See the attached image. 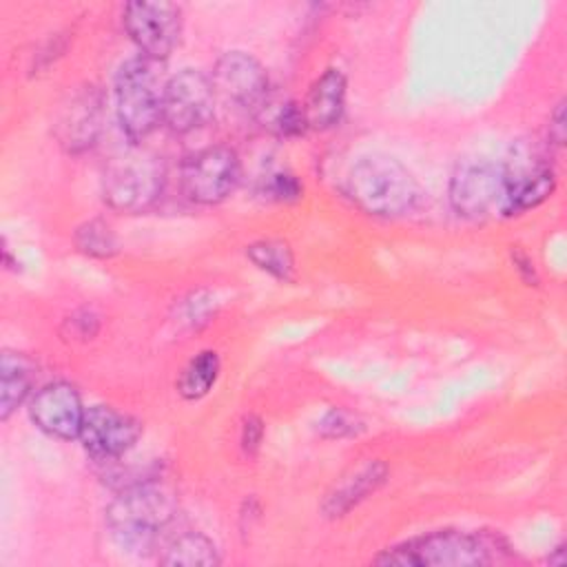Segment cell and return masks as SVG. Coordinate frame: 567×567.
<instances>
[{"mask_svg": "<svg viewBox=\"0 0 567 567\" xmlns=\"http://www.w3.org/2000/svg\"><path fill=\"white\" fill-rule=\"evenodd\" d=\"M177 496L159 476L122 487L106 507V525L115 545L128 554H151L159 534L177 516Z\"/></svg>", "mask_w": 567, "mask_h": 567, "instance_id": "obj_1", "label": "cell"}, {"mask_svg": "<svg viewBox=\"0 0 567 567\" xmlns=\"http://www.w3.org/2000/svg\"><path fill=\"white\" fill-rule=\"evenodd\" d=\"M346 195L368 215L401 217L412 213L425 193L399 159L385 153H370L348 171Z\"/></svg>", "mask_w": 567, "mask_h": 567, "instance_id": "obj_2", "label": "cell"}, {"mask_svg": "<svg viewBox=\"0 0 567 567\" xmlns=\"http://www.w3.org/2000/svg\"><path fill=\"white\" fill-rule=\"evenodd\" d=\"M494 549H505L498 534L489 532H463V529H439L410 538L392 549H385L374 558L377 565H401V567H470L487 565L496 560Z\"/></svg>", "mask_w": 567, "mask_h": 567, "instance_id": "obj_3", "label": "cell"}, {"mask_svg": "<svg viewBox=\"0 0 567 567\" xmlns=\"http://www.w3.org/2000/svg\"><path fill=\"white\" fill-rule=\"evenodd\" d=\"M164 86L162 71L151 58L137 55L117 69L113 84L115 113L124 135L133 144L146 140L162 122Z\"/></svg>", "mask_w": 567, "mask_h": 567, "instance_id": "obj_4", "label": "cell"}, {"mask_svg": "<svg viewBox=\"0 0 567 567\" xmlns=\"http://www.w3.org/2000/svg\"><path fill=\"white\" fill-rule=\"evenodd\" d=\"M166 173L157 155L128 148L113 157L102 175V199L120 213H144L164 190Z\"/></svg>", "mask_w": 567, "mask_h": 567, "instance_id": "obj_5", "label": "cell"}, {"mask_svg": "<svg viewBox=\"0 0 567 567\" xmlns=\"http://www.w3.org/2000/svg\"><path fill=\"white\" fill-rule=\"evenodd\" d=\"M505 195L501 215L514 217L540 206L556 188V173L545 151L536 144L523 142L514 148V155L503 164Z\"/></svg>", "mask_w": 567, "mask_h": 567, "instance_id": "obj_6", "label": "cell"}, {"mask_svg": "<svg viewBox=\"0 0 567 567\" xmlns=\"http://www.w3.org/2000/svg\"><path fill=\"white\" fill-rule=\"evenodd\" d=\"M241 179V162L226 144L206 146L193 153L182 166L184 195L202 206H215L230 197Z\"/></svg>", "mask_w": 567, "mask_h": 567, "instance_id": "obj_7", "label": "cell"}, {"mask_svg": "<svg viewBox=\"0 0 567 567\" xmlns=\"http://www.w3.org/2000/svg\"><path fill=\"white\" fill-rule=\"evenodd\" d=\"M122 24L144 58L166 60L182 38V9L175 2L135 0L124 4Z\"/></svg>", "mask_w": 567, "mask_h": 567, "instance_id": "obj_8", "label": "cell"}, {"mask_svg": "<svg viewBox=\"0 0 567 567\" xmlns=\"http://www.w3.org/2000/svg\"><path fill=\"white\" fill-rule=\"evenodd\" d=\"M505 195L503 164L487 159H467L456 166L447 186L452 210L465 219H483L492 210L501 213Z\"/></svg>", "mask_w": 567, "mask_h": 567, "instance_id": "obj_9", "label": "cell"}, {"mask_svg": "<svg viewBox=\"0 0 567 567\" xmlns=\"http://www.w3.org/2000/svg\"><path fill=\"white\" fill-rule=\"evenodd\" d=\"M215 109V89L210 75L199 69H182L166 80L162 100V122L173 133H193L202 128Z\"/></svg>", "mask_w": 567, "mask_h": 567, "instance_id": "obj_10", "label": "cell"}, {"mask_svg": "<svg viewBox=\"0 0 567 567\" xmlns=\"http://www.w3.org/2000/svg\"><path fill=\"white\" fill-rule=\"evenodd\" d=\"M213 89L235 106L259 115L270 102V80L257 58L246 51H226L213 66Z\"/></svg>", "mask_w": 567, "mask_h": 567, "instance_id": "obj_11", "label": "cell"}, {"mask_svg": "<svg viewBox=\"0 0 567 567\" xmlns=\"http://www.w3.org/2000/svg\"><path fill=\"white\" fill-rule=\"evenodd\" d=\"M102 122H104L102 93L95 86L84 84L73 89L60 104L53 133L58 144L66 153L78 155L89 151L97 142L102 133Z\"/></svg>", "mask_w": 567, "mask_h": 567, "instance_id": "obj_12", "label": "cell"}, {"mask_svg": "<svg viewBox=\"0 0 567 567\" xmlns=\"http://www.w3.org/2000/svg\"><path fill=\"white\" fill-rule=\"evenodd\" d=\"M142 436V423L133 414L111 405H91L84 412L80 443L97 461H115L124 456Z\"/></svg>", "mask_w": 567, "mask_h": 567, "instance_id": "obj_13", "label": "cell"}, {"mask_svg": "<svg viewBox=\"0 0 567 567\" xmlns=\"http://www.w3.org/2000/svg\"><path fill=\"white\" fill-rule=\"evenodd\" d=\"M80 392L69 381H51L42 385L29 401V419L49 436L73 441L80 436L84 421Z\"/></svg>", "mask_w": 567, "mask_h": 567, "instance_id": "obj_14", "label": "cell"}, {"mask_svg": "<svg viewBox=\"0 0 567 567\" xmlns=\"http://www.w3.org/2000/svg\"><path fill=\"white\" fill-rule=\"evenodd\" d=\"M346 89L348 80L341 69H326L308 89L301 104L306 126L312 131H328L337 126L346 111Z\"/></svg>", "mask_w": 567, "mask_h": 567, "instance_id": "obj_15", "label": "cell"}, {"mask_svg": "<svg viewBox=\"0 0 567 567\" xmlns=\"http://www.w3.org/2000/svg\"><path fill=\"white\" fill-rule=\"evenodd\" d=\"M388 476V467L383 461H365L359 467H352L346 476H341L332 489L326 494L321 503V512L328 518H341L370 494H374Z\"/></svg>", "mask_w": 567, "mask_h": 567, "instance_id": "obj_16", "label": "cell"}, {"mask_svg": "<svg viewBox=\"0 0 567 567\" xmlns=\"http://www.w3.org/2000/svg\"><path fill=\"white\" fill-rule=\"evenodd\" d=\"M0 419L7 421L33 392L38 363L16 350H4L0 359Z\"/></svg>", "mask_w": 567, "mask_h": 567, "instance_id": "obj_17", "label": "cell"}, {"mask_svg": "<svg viewBox=\"0 0 567 567\" xmlns=\"http://www.w3.org/2000/svg\"><path fill=\"white\" fill-rule=\"evenodd\" d=\"M217 545L202 532H184L164 545L159 556L168 567H215L219 565Z\"/></svg>", "mask_w": 567, "mask_h": 567, "instance_id": "obj_18", "label": "cell"}, {"mask_svg": "<svg viewBox=\"0 0 567 567\" xmlns=\"http://www.w3.org/2000/svg\"><path fill=\"white\" fill-rule=\"evenodd\" d=\"M246 257L264 272L279 281H292L295 279V255L286 239L268 237L257 239L246 246Z\"/></svg>", "mask_w": 567, "mask_h": 567, "instance_id": "obj_19", "label": "cell"}, {"mask_svg": "<svg viewBox=\"0 0 567 567\" xmlns=\"http://www.w3.org/2000/svg\"><path fill=\"white\" fill-rule=\"evenodd\" d=\"M219 368L221 363L215 350H202L199 354H195L177 379L179 396L186 401H197L206 396L219 377Z\"/></svg>", "mask_w": 567, "mask_h": 567, "instance_id": "obj_20", "label": "cell"}, {"mask_svg": "<svg viewBox=\"0 0 567 567\" xmlns=\"http://www.w3.org/2000/svg\"><path fill=\"white\" fill-rule=\"evenodd\" d=\"M73 244L82 255L95 257V259H111L113 255L120 252L117 235L104 219H97V217L86 219L75 228Z\"/></svg>", "mask_w": 567, "mask_h": 567, "instance_id": "obj_21", "label": "cell"}, {"mask_svg": "<svg viewBox=\"0 0 567 567\" xmlns=\"http://www.w3.org/2000/svg\"><path fill=\"white\" fill-rule=\"evenodd\" d=\"M259 115H266V124L279 137H299L308 128L303 113H301V104H297V102H281L272 111L266 106Z\"/></svg>", "mask_w": 567, "mask_h": 567, "instance_id": "obj_22", "label": "cell"}, {"mask_svg": "<svg viewBox=\"0 0 567 567\" xmlns=\"http://www.w3.org/2000/svg\"><path fill=\"white\" fill-rule=\"evenodd\" d=\"M261 195L270 202L292 204L303 197V184L290 171H272L261 179Z\"/></svg>", "mask_w": 567, "mask_h": 567, "instance_id": "obj_23", "label": "cell"}, {"mask_svg": "<svg viewBox=\"0 0 567 567\" xmlns=\"http://www.w3.org/2000/svg\"><path fill=\"white\" fill-rule=\"evenodd\" d=\"M363 430V423L350 414L343 408H330L321 421L317 423V432L323 439H346V436H357Z\"/></svg>", "mask_w": 567, "mask_h": 567, "instance_id": "obj_24", "label": "cell"}, {"mask_svg": "<svg viewBox=\"0 0 567 567\" xmlns=\"http://www.w3.org/2000/svg\"><path fill=\"white\" fill-rule=\"evenodd\" d=\"M97 330H100V317L89 308H80L71 312L62 323V334L73 341H89L97 334Z\"/></svg>", "mask_w": 567, "mask_h": 567, "instance_id": "obj_25", "label": "cell"}, {"mask_svg": "<svg viewBox=\"0 0 567 567\" xmlns=\"http://www.w3.org/2000/svg\"><path fill=\"white\" fill-rule=\"evenodd\" d=\"M261 439H264V423H261V419L255 416V414L246 416L244 423H241V436H239L241 450L252 456L259 450Z\"/></svg>", "mask_w": 567, "mask_h": 567, "instance_id": "obj_26", "label": "cell"}, {"mask_svg": "<svg viewBox=\"0 0 567 567\" xmlns=\"http://www.w3.org/2000/svg\"><path fill=\"white\" fill-rule=\"evenodd\" d=\"M547 137H549V144H554V146L565 144V102L563 100L556 104L554 113L549 115Z\"/></svg>", "mask_w": 567, "mask_h": 567, "instance_id": "obj_27", "label": "cell"}, {"mask_svg": "<svg viewBox=\"0 0 567 567\" xmlns=\"http://www.w3.org/2000/svg\"><path fill=\"white\" fill-rule=\"evenodd\" d=\"M512 257H514V264H516V268L520 270L523 279H525V281H529V286H536L538 277H536V270H534V264L529 261V257H527V255H523L520 250H514V252H512Z\"/></svg>", "mask_w": 567, "mask_h": 567, "instance_id": "obj_28", "label": "cell"}, {"mask_svg": "<svg viewBox=\"0 0 567 567\" xmlns=\"http://www.w3.org/2000/svg\"><path fill=\"white\" fill-rule=\"evenodd\" d=\"M547 563H549V565H563V563H565V549H563V545L556 547V554L549 556Z\"/></svg>", "mask_w": 567, "mask_h": 567, "instance_id": "obj_29", "label": "cell"}]
</instances>
